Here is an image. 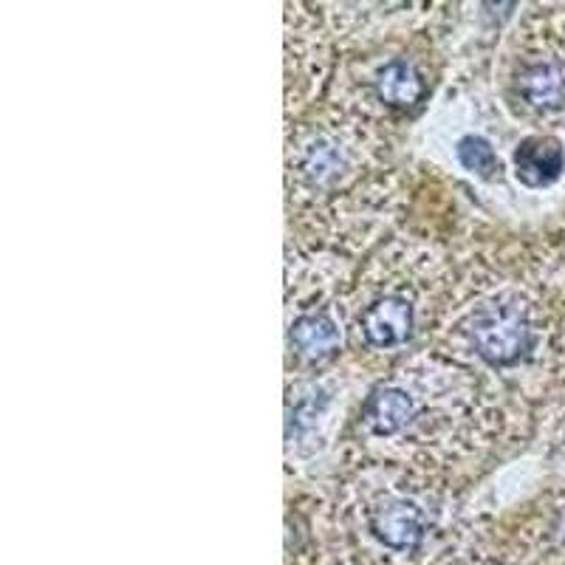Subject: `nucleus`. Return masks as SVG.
<instances>
[{"mask_svg":"<svg viewBox=\"0 0 565 565\" xmlns=\"http://www.w3.org/2000/svg\"><path fill=\"white\" fill-rule=\"evenodd\" d=\"M413 413H416V405H413V398L407 396L405 391L385 387V391H376L367 398L362 418H365V424L373 433L393 436V433H398L407 422H411Z\"/></svg>","mask_w":565,"mask_h":565,"instance_id":"nucleus-8","label":"nucleus"},{"mask_svg":"<svg viewBox=\"0 0 565 565\" xmlns=\"http://www.w3.org/2000/svg\"><path fill=\"white\" fill-rule=\"evenodd\" d=\"M337 164H340V159H337L331 145H320V148L315 145L309 150V159H306V173L315 175V179H326V175L334 173Z\"/></svg>","mask_w":565,"mask_h":565,"instance_id":"nucleus-10","label":"nucleus"},{"mask_svg":"<svg viewBox=\"0 0 565 565\" xmlns=\"http://www.w3.org/2000/svg\"><path fill=\"white\" fill-rule=\"evenodd\" d=\"M289 340L300 356L317 362L331 356L340 348V328L328 315H306L295 320Z\"/></svg>","mask_w":565,"mask_h":565,"instance_id":"nucleus-7","label":"nucleus"},{"mask_svg":"<svg viewBox=\"0 0 565 565\" xmlns=\"http://www.w3.org/2000/svg\"><path fill=\"white\" fill-rule=\"evenodd\" d=\"M565 150L554 136H529L514 150V175L532 190L548 186L563 175Z\"/></svg>","mask_w":565,"mask_h":565,"instance_id":"nucleus-4","label":"nucleus"},{"mask_svg":"<svg viewBox=\"0 0 565 565\" xmlns=\"http://www.w3.org/2000/svg\"><path fill=\"white\" fill-rule=\"evenodd\" d=\"M469 337L478 356L498 367L514 365L532 351V328L518 311L509 309L481 311L472 322Z\"/></svg>","mask_w":565,"mask_h":565,"instance_id":"nucleus-1","label":"nucleus"},{"mask_svg":"<svg viewBox=\"0 0 565 565\" xmlns=\"http://www.w3.org/2000/svg\"><path fill=\"white\" fill-rule=\"evenodd\" d=\"M518 90L532 108L557 110L565 103V74L554 63H534L521 71Z\"/></svg>","mask_w":565,"mask_h":565,"instance_id":"nucleus-6","label":"nucleus"},{"mask_svg":"<svg viewBox=\"0 0 565 565\" xmlns=\"http://www.w3.org/2000/svg\"><path fill=\"white\" fill-rule=\"evenodd\" d=\"M360 331L371 348H396L413 331V306L405 297H382L360 317Z\"/></svg>","mask_w":565,"mask_h":565,"instance_id":"nucleus-3","label":"nucleus"},{"mask_svg":"<svg viewBox=\"0 0 565 565\" xmlns=\"http://www.w3.org/2000/svg\"><path fill=\"white\" fill-rule=\"evenodd\" d=\"M373 88L380 94V99L391 108L407 110L416 108L424 97V79L416 71V65L405 57H396L385 63L373 79Z\"/></svg>","mask_w":565,"mask_h":565,"instance_id":"nucleus-5","label":"nucleus"},{"mask_svg":"<svg viewBox=\"0 0 565 565\" xmlns=\"http://www.w3.org/2000/svg\"><path fill=\"white\" fill-rule=\"evenodd\" d=\"M456 156L463 164V170L481 175V179H494V175L501 173V159H498L494 148L483 136L469 134L463 139H458Z\"/></svg>","mask_w":565,"mask_h":565,"instance_id":"nucleus-9","label":"nucleus"},{"mask_svg":"<svg viewBox=\"0 0 565 565\" xmlns=\"http://www.w3.org/2000/svg\"><path fill=\"white\" fill-rule=\"evenodd\" d=\"M371 532L387 548L405 552V548H416L424 540L427 518H424V512L413 501L391 498V501L380 503L371 512Z\"/></svg>","mask_w":565,"mask_h":565,"instance_id":"nucleus-2","label":"nucleus"}]
</instances>
